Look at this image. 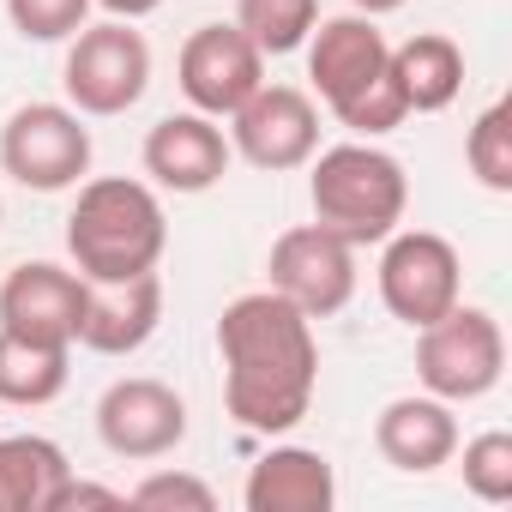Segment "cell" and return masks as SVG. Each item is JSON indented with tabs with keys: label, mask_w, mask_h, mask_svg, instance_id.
Returning a JSON list of instances; mask_svg holds the SVG:
<instances>
[{
	"label": "cell",
	"mask_w": 512,
	"mask_h": 512,
	"mask_svg": "<svg viewBox=\"0 0 512 512\" xmlns=\"http://www.w3.org/2000/svg\"><path fill=\"white\" fill-rule=\"evenodd\" d=\"M308 79L320 103L362 139H380L410 121L392 85V43L368 13H338L308 31Z\"/></svg>",
	"instance_id": "cell-3"
},
{
	"label": "cell",
	"mask_w": 512,
	"mask_h": 512,
	"mask_svg": "<svg viewBox=\"0 0 512 512\" xmlns=\"http://www.w3.org/2000/svg\"><path fill=\"white\" fill-rule=\"evenodd\" d=\"M163 326V278H121V284H85V320L79 344L97 356H133Z\"/></svg>",
	"instance_id": "cell-15"
},
{
	"label": "cell",
	"mask_w": 512,
	"mask_h": 512,
	"mask_svg": "<svg viewBox=\"0 0 512 512\" xmlns=\"http://www.w3.org/2000/svg\"><path fill=\"white\" fill-rule=\"evenodd\" d=\"M314 175H308V205H314V223L344 235L350 247H374L386 241L404 211H410V175L392 151L368 145V139H350V145H332L320 157H308Z\"/></svg>",
	"instance_id": "cell-4"
},
{
	"label": "cell",
	"mask_w": 512,
	"mask_h": 512,
	"mask_svg": "<svg viewBox=\"0 0 512 512\" xmlns=\"http://www.w3.org/2000/svg\"><path fill=\"white\" fill-rule=\"evenodd\" d=\"M91 7H103L109 19H145V13L163 7V0H91Z\"/></svg>",
	"instance_id": "cell-27"
},
{
	"label": "cell",
	"mask_w": 512,
	"mask_h": 512,
	"mask_svg": "<svg viewBox=\"0 0 512 512\" xmlns=\"http://www.w3.org/2000/svg\"><path fill=\"white\" fill-rule=\"evenodd\" d=\"M464 163L488 193H512V103H488L464 133Z\"/></svg>",
	"instance_id": "cell-22"
},
{
	"label": "cell",
	"mask_w": 512,
	"mask_h": 512,
	"mask_svg": "<svg viewBox=\"0 0 512 512\" xmlns=\"http://www.w3.org/2000/svg\"><path fill=\"white\" fill-rule=\"evenodd\" d=\"M97 440L115 452V458H133V464H151V458H169L181 440H187V398L151 374H133V380H115L103 398H97Z\"/></svg>",
	"instance_id": "cell-11"
},
{
	"label": "cell",
	"mask_w": 512,
	"mask_h": 512,
	"mask_svg": "<svg viewBox=\"0 0 512 512\" xmlns=\"http://www.w3.org/2000/svg\"><path fill=\"white\" fill-rule=\"evenodd\" d=\"M223 356V410L247 434H290L314 410L320 344L314 320L278 290H247L217 320Z\"/></svg>",
	"instance_id": "cell-1"
},
{
	"label": "cell",
	"mask_w": 512,
	"mask_h": 512,
	"mask_svg": "<svg viewBox=\"0 0 512 512\" xmlns=\"http://www.w3.org/2000/svg\"><path fill=\"white\" fill-rule=\"evenodd\" d=\"M145 175L163 187V193H211L229 169V139L211 115L187 109V115H163L151 133H145Z\"/></svg>",
	"instance_id": "cell-14"
},
{
	"label": "cell",
	"mask_w": 512,
	"mask_h": 512,
	"mask_svg": "<svg viewBox=\"0 0 512 512\" xmlns=\"http://www.w3.org/2000/svg\"><path fill=\"white\" fill-rule=\"evenodd\" d=\"M350 7H356V13H368V19H380V13H398L404 0H350Z\"/></svg>",
	"instance_id": "cell-28"
},
{
	"label": "cell",
	"mask_w": 512,
	"mask_h": 512,
	"mask_svg": "<svg viewBox=\"0 0 512 512\" xmlns=\"http://www.w3.org/2000/svg\"><path fill=\"white\" fill-rule=\"evenodd\" d=\"M241 500H247V512H332V500H338L332 458L314 446H272L247 470Z\"/></svg>",
	"instance_id": "cell-17"
},
{
	"label": "cell",
	"mask_w": 512,
	"mask_h": 512,
	"mask_svg": "<svg viewBox=\"0 0 512 512\" xmlns=\"http://www.w3.org/2000/svg\"><path fill=\"white\" fill-rule=\"evenodd\" d=\"M506 374V332L488 308H446L434 326L416 332V380L446 404H476Z\"/></svg>",
	"instance_id": "cell-5"
},
{
	"label": "cell",
	"mask_w": 512,
	"mask_h": 512,
	"mask_svg": "<svg viewBox=\"0 0 512 512\" xmlns=\"http://www.w3.org/2000/svg\"><path fill=\"white\" fill-rule=\"evenodd\" d=\"M229 151L266 175H290L320 151V109L296 85H260L229 115Z\"/></svg>",
	"instance_id": "cell-10"
},
{
	"label": "cell",
	"mask_w": 512,
	"mask_h": 512,
	"mask_svg": "<svg viewBox=\"0 0 512 512\" xmlns=\"http://www.w3.org/2000/svg\"><path fill=\"white\" fill-rule=\"evenodd\" d=\"M67 476H73V464L49 434L0 440V512H49V500Z\"/></svg>",
	"instance_id": "cell-19"
},
{
	"label": "cell",
	"mask_w": 512,
	"mask_h": 512,
	"mask_svg": "<svg viewBox=\"0 0 512 512\" xmlns=\"http://www.w3.org/2000/svg\"><path fill=\"white\" fill-rule=\"evenodd\" d=\"M266 278H272L266 290L296 302L308 320H326V314L350 308V296H356V247L320 223H296L272 241Z\"/></svg>",
	"instance_id": "cell-9"
},
{
	"label": "cell",
	"mask_w": 512,
	"mask_h": 512,
	"mask_svg": "<svg viewBox=\"0 0 512 512\" xmlns=\"http://www.w3.org/2000/svg\"><path fill=\"white\" fill-rule=\"evenodd\" d=\"M73 506H127V494H121V488H103V482H79V476H67V482L55 488L49 512H73Z\"/></svg>",
	"instance_id": "cell-26"
},
{
	"label": "cell",
	"mask_w": 512,
	"mask_h": 512,
	"mask_svg": "<svg viewBox=\"0 0 512 512\" xmlns=\"http://www.w3.org/2000/svg\"><path fill=\"white\" fill-rule=\"evenodd\" d=\"M67 67H61V85H67V103L79 115H127L145 91H151V43L133 31V19H103V25H85L79 37H67Z\"/></svg>",
	"instance_id": "cell-6"
},
{
	"label": "cell",
	"mask_w": 512,
	"mask_h": 512,
	"mask_svg": "<svg viewBox=\"0 0 512 512\" xmlns=\"http://www.w3.org/2000/svg\"><path fill=\"white\" fill-rule=\"evenodd\" d=\"M127 500L145 506V512H211V506H217L211 482H199V476H187V470H157V476H145Z\"/></svg>",
	"instance_id": "cell-25"
},
{
	"label": "cell",
	"mask_w": 512,
	"mask_h": 512,
	"mask_svg": "<svg viewBox=\"0 0 512 512\" xmlns=\"http://www.w3.org/2000/svg\"><path fill=\"white\" fill-rule=\"evenodd\" d=\"M0 217H7V211H0Z\"/></svg>",
	"instance_id": "cell-29"
},
{
	"label": "cell",
	"mask_w": 512,
	"mask_h": 512,
	"mask_svg": "<svg viewBox=\"0 0 512 512\" xmlns=\"http://www.w3.org/2000/svg\"><path fill=\"white\" fill-rule=\"evenodd\" d=\"M320 25V0H235V31L260 55H296Z\"/></svg>",
	"instance_id": "cell-21"
},
{
	"label": "cell",
	"mask_w": 512,
	"mask_h": 512,
	"mask_svg": "<svg viewBox=\"0 0 512 512\" xmlns=\"http://www.w3.org/2000/svg\"><path fill=\"white\" fill-rule=\"evenodd\" d=\"M392 85L410 115H440L464 91V49L440 31H416L392 49Z\"/></svg>",
	"instance_id": "cell-18"
},
{
	"label": "cell",
	"mask_w": 512,
	"mask_h": 512,
	"mask_svg": "<svg viewBox=\"0 0 512 512\" xmlns=\"http://www.w3.org/2000/svg\"><path fill=\"white\" fill-rule=\"evenodd\" d=\"M7 19L25 43H67L85 31L91 0H7Z\"/></svg>",
	"instance_id": "cell-24"
},
{
	"label": "cell",
	"mask_w": 512,
	"mask_h": 512,
	"mask_svg": "<svg viewBox=\"0 0 512 512\" xmlns=\"http://www.w3.org/2000/svg\"><path fill=\"white\" fill-rule=\"evenodd\" d=\"M85 320V278L55 260H25L0 278V332L31 338V344H79Z\"/></svg>",
	"instance_id": "cell-13"
},
{
	"label": "cell",
	"mask_w": 512,
	"mask_h": 512,
	"mask_svg": "<svg viewBox=\"0 0 512 512\" xmlns=\"http://www.w3.org/2000/svg\"><path fill=\"white\" fill-rule=\"evenodd\" d=\"M73 350L61 344H31V338H13V332H0V404H13V410H43L67 392V368Z\"/></svg>",
	"instance_id": "cell-20"
},
{
	"label": "cell",
	"mask_w": 512,
	"mask_h": 512,
	"mask_svg": "<svg viewBox=\"0 0 512 512\" xmlns=\"http://www.w3.org/2000/svg\"><path fill=\"white\" fill-rule=\"evenodd\" d=\"M374 446L392 470L404 476H428L440 464L458 458V416L446 398L422 392V398H392L374 422Z\"/></svg>",
	"instance_id": "cell-16"
},
{
	"label": "cell",
	"mask_w": 512,
	"mask_h": 512,
	"mask_svg": "<svg viewBox=\"0 0 512 512\" xmlns=\"http://www.w3.org/2000/svg\"><path fill=\"white\" fill-rule=\"evenodd\" d=\"M0 169L31 193H67L91 175V127L73 103H25L0 127Z\"/></svg>",
	"instance_id": "cell-7"
},
{
	"label": "cell",
	"mask_w": 512,
	"mask_h": 512,
	"mask_svg": "<svg viewBox=\"0 0 512 512\" xmlns=\"http://www.w3.org/2000/svg\"><path fill=\"white\" fill-rule=\"evenodd\" d=\"M175 79H181V97L223 121L235 115L253 91L266 85V55L253 49L235 25H199L187 43H181V61H175Z\"/></svg>",
	"instance_id": "cell-12"
},
{
	"label": "cell",
	"mask_w": 512,
	"mask_h": 512,
	"mask_svg": "<svg viewBox=\"0 0 512 512\" xmlns=\"http://www.w3.org/2000/svg\"><path fill=\"white\" fill-rule=\"evenodd\" d=\"M380 302L410 332L434 326L446 308L464 302L458 247L446 235H434V229H392L386 235V253H380Z\"/></svg>",
	"instance_id": "cell-8"
},
{
	"label": "cell",
	"mask_w": 512,
	"mask_h": 512,
	"mask_svg": "<svg viewBox=\"0 0 512 512\" xmlns=\"http://www.w3.org/2000/svg\"><path fill=\"white\" fill-rule=\"evenodd\" d=\"M464 488L488 506L512 500V434L506 428H488L464 446Z\"/></svg>",
	"instance_id": "cell-23"
},
{
	"label": "cell",
	"mask_w": 512,
	"mask_h": 512,
	"mask_svg": "<svg viewBox=\"0 0 512 512\" xmlns=\"http://www.w3.org/2000/svg\"><path fill=\"white\" fill-rule=\"evenodd\" d=\"M169 247V217L163 199L133 181V175H97L79 187L67 211V253L85 284H121L157 272Z\"/></svg>",
	"instance_id": "cell-2"
}]
</instances>
